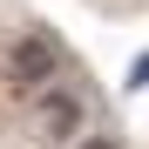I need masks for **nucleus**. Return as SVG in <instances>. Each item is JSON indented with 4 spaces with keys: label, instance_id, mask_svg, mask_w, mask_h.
<instances>
[{
    "label": "nucleus",
    "instance_id": "obj_1",
    "mask_svg": "<svg viewBox=\"0 0 149 149\" xmlns=\"http://www.w3.org/2000/svg\"><path fill=\"white\" fill-rule=\"evenodd\" d=\"M14 81L27 88V95H41V88L61 81V41L47 34V27H27V34L14 41Z\"/></svg>",
    "mask_w": 149,
    "mask_h": 149
},
{
    "label": "nucleus",
    "instance_id": "obj_2",
    "mask_svg": "<svg viewBox=\"0 0 149 149\" xmlns=\"http://www.w3.org/2000/svg\"><path fill=\"white\" fill-rule=\"evenodd\" d=\"M34 122H41V136H47V142H81L88 109H81V95H74L68 81H54V88H41V95H34Z\"/></svg>",
    "mask_w": 149,
    "mask_h": 149
},
{
    "label": "nucleus",
    "instance_id": "obj_3",
    "mask_svg": "<svg viewBox=\"0 0 149 149\" xmlns=\"http://www.w3.org/2000/svg\"><path fill=\"white\" fill-rule=\"evenodd\" d=\"M129 88H149V54H136V61H129Z\"/></svg>",
    "mask_w": 149,
    "mask_h": 149
},
{
    "label": "nucleus",
    "instance_id": "obj_4",
    "mask_svg": "<svg viewBox=\"0 0 149 149\" xmlns=\"http://www.w3.org/2000/svg\"><path fill=\"white\" fill-rule=\"evenodd\" d=\"M74 149H115L109 136H81V142H74Z\"/></svg>",
    "mask_w": 149,
    "mask_h": 149
}]
</instances>
